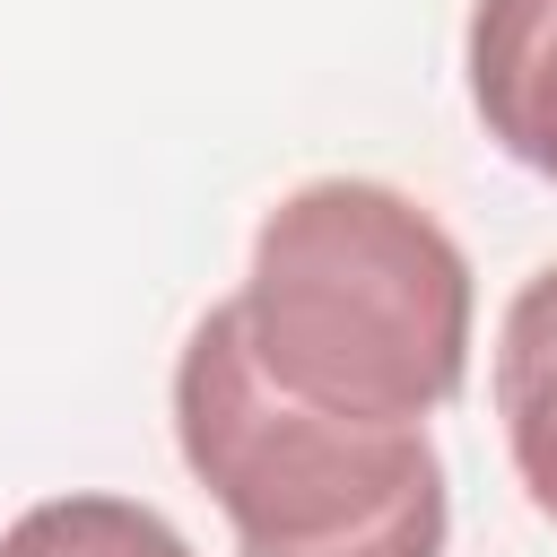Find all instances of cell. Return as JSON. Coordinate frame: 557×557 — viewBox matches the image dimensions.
Here are the masks:
<instances>
[{
	"mask_svg": "<svg viewBox=\"0 0 557 557\" xmlns=\"http://www.w3.org/2000/svg\"><path fill=\"white\" fill-rule=\"evenodd\" d=\"M470 261L392 183L322 174L296 183L261 235L235 296L261 374L313 409L426 426L470 374Z\"/></svg>",
	"mask_w": 557,
	"mask_h": 557,
	"instance_id": "6da1fadb",
	"label": "cell"
},
{
	"mask_svg": "<svg viewBox=\"0 0 557 557\" xmlns=\"http://www.w3.org/2000/svg\"><path fill=\"white\" fill-rule=\"evenodd\" d=\"M174 444L244 557H444L453 496L426 426H374L278 392L235 305H209L174 357Z\"/></svg>",
	"mask_w": 557,
	"mask_h": 557,
	"instance_id": "7a4b0ae2",
	"label": "cell"
},
{
	"mask_svg": "<svg viewBox=\"0 0 557 557\" xmlns=\"http://www.w3.org/2000/svg\"><path fill=\"white\" fill-rule=\"evenodd\" d=\"M470 104L513 165L557 183V0H470Z\"/></svg>",
	"mask_w": 557,
	"mask_h": 557,
	"instance_id": "3957f363",
	"label": "cell"
},
{
	"mask_svg": "<svg viewBox=\"0 0 557 557\" xmlns=\"http://www.w3.org/2000/svg\"><path fill=\"white\" fill-rule=\"evenodd\" d=\"M496 418L522 496L557 522V261L531 270L496 322Z\"/></svg>",
	"mask_w": 557,
	"mask_h": 557,
	"instance_id": "277c9868",
	"label": "cell"
},
{
	"mask_svg": "<svg viewBox=\"0 0 557 557\" xmlns=\"http://www.w3.org/2000/svg\"><path fill=\"white\" fill-rule=\"evenodd\" d=\"M0 557H191V540L131 496H44L0 531Z\"/></svg>",
	"mask_w": 557,
	"mask_h": 557,
	"instance_id": "5b68a950",
	"label": "cell"
}]
</instances>
